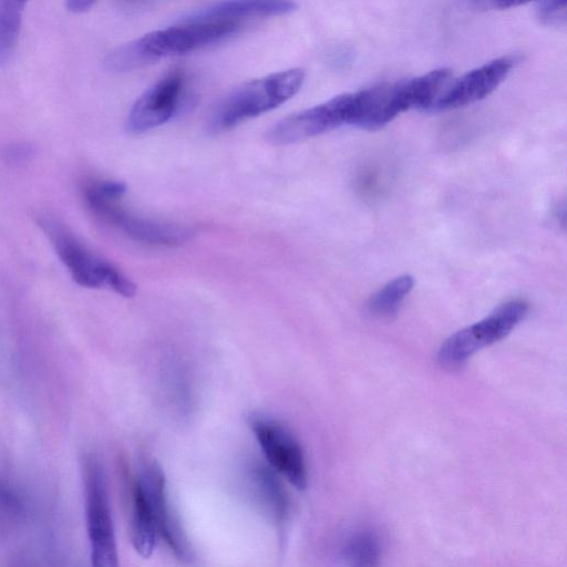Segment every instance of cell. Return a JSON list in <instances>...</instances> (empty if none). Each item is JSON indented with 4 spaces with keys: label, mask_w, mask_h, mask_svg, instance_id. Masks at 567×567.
<instances>
[{
    "label": "cell",
    "mask_w": 567,
    "mask_h": 567,
    "mask_svg": "<svg viewBox=\"0 0 567 567\" xmlns=\"http://www.w3.org/2000/svg\"><path fill=\"white\" fill-rule=\"evenodd\" d=\"M303 80L305 72L295 68L244 83L214 109L209 130L221 133L278 107L299 91Z\"/></svg>",
    "instance_id": "6da1fadb"
},
{
    "label": "cell",
    "mask_w": 567,
    "mask_h": 567,
    "mask_svg": "<svg viewBox=\"0 0 567 567\" xmlns=\"http://www.w3.org/2000/svg\"><path fill=\"white\" fill-rule=\"evenodd\" d=\"M73 280L85 288H109L123 297L135 295V285L109 261L87 249L69 229L51 216L37 217Z\"/></svg>",
    "instance_id": "7a4b0ae2"
},
{
    "label": "cell",
    "mask_w": 567,
    "mask_h": 567,
    "mask_svg": "<svg viewBox=\"0 0 567 567\" xmlns=\"http://www.w3.org/2000/svg\"><path fill=\"white\" fill-rule=\"evenodd\" d=\"M523 300H511L483 320L449 337L437 352L439 363L446 369L463 365L474 353L505 338L526 316Z\"/></svg>",
    "instance_id": "3957f363"
},
{
    "label": "cell",
    "mask_w": 567,
    "mask_h": 567,
    "mask_svg": "<svg viewBox=\"0 0 567 567\" xmlns=\"http://www.w3.org/2000/svg\"><path fill=\"white\" fill-rule=\"evenodd\" d=\"M85 522L93 566L115 567L118 564L116 538L110 508L103 466L95 455L84 466Z\"/></svg>",
    "instance_id": "277c9868"
},
{
    "label": "cell",
    "mask_w": 567,
    "mask_h": 567,
    "mask_svg": "<svg viewBox=\"0 0 567 567\" xmlns=\"http://www.w3.org/2000/svg\"><path fill=\"white\" fill-rule=\"evenodd\" d=\"M231 21H184L182 25L150 32L131 42L142 66L163 56L184 54L218 42L238 29Z\"/></svg>",
    "instance_id": "5b68a950"
},
{
    "label": "cell",
    "mask_w": 567,
    "mask_h": 567,
    "mask_svg": "<svg viewBox=\"0 0 567 567\" xmlns=\"http://www.w3.org/2000/svg\"><path fill=\"white\" fill-rule=\"evenodd\" d=\"M84 197L97 217L134 241L174 247L184 244L192 236L187 227L141 217L126 210L118 204L121 197L103 196L89 186L84 190Z\"/></svg>",
    "instance_id": "8992f818"
},
{
    "label": "cell",
    "mask_w": 567,
    "mask_h": 567,
    "mask_svg": "<svg viewBox=\"0 0 567 567\" xmlns=\"http://www.w3.org/2000/svg\"><path fill=\"white\" fill-rule=\"evenodd\" d=\"M249 425L270 467L297 489H305L307 467L293 434L280 422L260 414L250 416Z\"/></svg>",
    "instance_id": "52a82bcc"
},
{
    "label": "cell",
    "mask_w": 567,
    "mask_h": 567,
    "mask_svg": "<svg viewBox=\"0 0 567 567\" xmlns=\"http://www.w3.org/2000/svg\"><path fill=\"white\" fill-rule=\"evenodd\" d=\"M352 103L353 93H343L291 114L270 128L268 140L276 145H288L349 124Z\"/></svg>",
    "instance_id": "ba28073f"
},
{
    "label": "cell",
    "mask_w": 567,
    "mask_h": 567,
    "mask_svg": "<svg viewBox=\"0 0 567 567\" xmlns=\"http://www.w3.org/2000/svg\"><path fill=\"white\" fill-rule=\"evenodd\" d=\"M136 482L150 504L158 536L165 540L177 559L192 560L193 549L177 516L169 506L165 475L159 464L153 461L143 465Z\"/></svg>",
    "instance_id": "9c48e42d"
},
{
    "label": "cell",
    "mask_w": 567,
    "mask_h": 567,
    "mask_svg": "<svg viewBox=\"0 0 567 567\" xmlns=\"http://www.w3.org/2000/svg\"><path fill=\"white\" fill-rule=\"evenodd\" d=\"M183 91L179 70L165 74L134 103L126 120L127 131L142 134L169 121L181 107Z\"/></svg>",
    "instance_id": "30bf717a"
},
{
    "label": "cell",
    "mask_w": 567,
    "mask_h": 567,
    "mask_svg": "<svg viewBox=\"0 0 567 567\" xmlns=\"http://www.w3.org/2000/svg\"><path fill=\"white\" fill-rule=\"evenodd\" d=\"M516 62L515 56L503 55L468 71L445 87L433 110H453L483 100L507 78Z\"/></svg>",
    "instance_id": "8fae6325"
},
{
    "label": "cell",
    "mask_w": 567,
    "mask_h": 567,
    "mask_svg": "<svg viewBox=\"0 0 567 567\" xmlns=\"http://www.w3.org/2000/svg\"><path fill=\"white\" fill-rule=\"evenodd\" d=\"M248 486L261 511L278 526L286 524L289 498L275 471L259 462L247 467Z\"/></svg>",
    "instance_id": "7c38bea8"
},
{
    "label": "cell",
    "mask_w": 567,
    "mask_h": 567,
    "mask_svg": "<svg viewBox=\"0 0 567 567\" xmlns=\"http://www.w3.org/2000/svg\"><path fill=\"white\" fill-rule=\"evenodd\" d=\"M297 9L292 0H226L196 12L184 21H231L287 14Z\"/></svg>",
    "instance_id": "4fadbf2b"
},
{
    "label": "cell",
    "mask_w": 567,
    "mask_h": 567,
    "mask_svg": "<svg viewBox=\"0 0 567 567\" xmlns=\"http://www.w3.org/2000/svg\"><path fill=\"white\" fill-rule=\"evenodd\" d=\"M158 532L150 504L135 481L132 492L131 542L142 557H150L157 543Z\"/></svg>",
    "instance_id": "5bb4252c"
},
{
    "label": "cell",
    "mask_w": 567,
    "mask_h": 567,
    "mask_svg": "<svg viewBox=\"0 0 567 567\" xmlns=\"http://www.w3.org/2000/svg\"><path fill=\"white\" fill-rule=\"evenodd\" d=\"M382 546L375 532L358 528L344 540L341 557L351 566H374L379 564Z\"/></svg>",
    "instance_id": "9a60e30c"
},
{
    "label": "cell",
    "mask_w": 567,
    "mask_h": 567,
    "mask_svg": "<svg viewBox=\"0 0 567 567\" xmlns=\"http://www.w3.org/2000/svg\"><path fill=\"white\" fill-rule=\"evenodd\" d=\"M414 286L409 275L396 277L383 286L369 301V311L380 318L395 315Z\"/></svg>",
    "instance_id": "2e32d148"
},
{
    "label": "cell",
    "mask_w": 567,
    "mask_h": 567,
    "mask_svg": "<svg viewBox=\"0 0 567 567\" xmlns=\"http://www.w3.org/2000/svg\"><path fill=\"white\" fill-rule=\"evenodd\" d=\"M28 0H0V64L6 63L19 38L21 16Z\"/></svg>",
    "instance_id": "e0dca14e"
},
{
    "label": "cell",
    "mask_w": 567,
    "mask_h": 567,
    "mask_svg": "<svg viewBox=\"0 0 567 567\" xmlns=\"http://www.w3.org/2000/svg\"><path fill=\"white\" fill-rule=\"evenodd\" d=\"M537 18L547 25L565 23L566 0H542L537 7Z\"/></svg>",
    "instance_id": "ac0fdd59"
},
{
    "label": "cell",
    "mask_w": 567,
    "mask_h": 567,
    "mask_svg": "<svg viewBox=\"0 0 567 567\" xmlns=\"http://www.w3.org/2000/svg\"><path fill=\"white\" fill-rule=\"evenodd\" d=\"M35 155V148L25 143H16L8 145L2 153L6 162L11 164H22L29 162Z\"/></svg>",
    "instance_id": "d6986e66"
},
{
    "label": "cell",
    "mask_w": 567,
    "mask_h": 567,
    "mask_svg": "<svg viewBox=\"0 0 567 567\" xmlns=\"http://www.w3.org/2000/svg\"><path fill=\"white\" fill-rule=\"evenodd\" d=\"M532 0H464L466 7L474 10H498L518 7Z\"/></svg>",
    "instance_id": "ffe728a7"
},
{
    "label": "cell",
    "mask_w": 567,
    "mask_h": 567,
    "mask_svg": "<svg viewBox=\"0 0 567 567\" xmlns=\"http://www.w3.org/2000/svg\"><path fill=\"white\" fill-rule=\"evenodd\" d=\"M95 0H66V8L75 13H80L90 9Z\"/></svg>",
    "instance_id": "44dd1931"
}]
</instances>
